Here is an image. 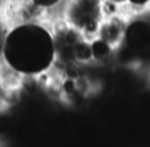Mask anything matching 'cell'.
<instances>
[{"mask_svg":"<svg viewBox=\"0 0 150 147\" xmlns=\"http://www.w3.org/2000/svg\"><path fill=\"white\" fill-rule=\"evenodd\" d=\"M106 15L104 0H66L61 11V21L86 37L93 38Z\"/></svg>","mask_w":150,"mask_h":147,"instance_id":"obj_2","label":"cell"},{"mask_svg":"<svg viewBox=\"0 0 150 147\" xmlns=\"http://www.w3.org/2000/svg\"><path fill=\"white\" fill-rule=\"evenodd\" d=\"M150 6V0H127L125 7L132 15H139Z\"/></svg>","mask_w":150,"mask_h":147,"instance_id":"obj_6","label":"cell"},{"mask_svg":"<svg viewBox=\"0 0 150 147\" xmlns=\"http://www.w3.org/2000/svg\"><path fill=\"white\" fill-rule=\"evenodd\" d=\"M57 62L52 25L45 20L11 24L3 43L0 64L25 80H44L52 76Z\"/></svg>","mask_w":150,"mask_h":147,"instance_id":"obj_1","label":"cell"},{"mask_svg":"<svg viewBox=\"0 0 150 147\" xmlns=\"http://www.w3.org/2000/svg\"><path fill=\"white\" fill-rule=\"evenodd\" d=\"M91 50H92L93 65L106 66L116 57V52L113 46L103 40L99 36L91 38Z\"/></svg>","mask_w":150,"mask_h":147,"instance_id":"obj_4","label":"cell"},{"mask_svg":"<svg viewBox=\"0 0 150 147\" xmlns=\"http://www.w3.org/2000/svg\"><path fill=\"white\" fill-rule=\"evenodd\" d=\"M127 19L129 18L123 13L107 15L96 36L108 42L115 50H118L123 43Z\"/></svg>","mask_w":150,"mask_h":147,"instance_id":"obj_3","label":"cell"},{"mask_svg":"<svg viewBox=\"0 0 150 147\" xmlns=\"http://www.w3.org/2000/svg\"><path fill=\"white\" fill-rule=\"evenodd\" d=\"M8 0H0V13H4Z\"/></svg>","mask_w":150,"mask_h":147,"instance_id":"obj_8","label":"cell"},{"mask_svg":"<svg viewBox=\"0 0 150 147\" xmlns=\"http://www.w3.org/2000/svg\"><path fill=\"white\" fill-rule=\"evenodd\" d=\"M35 9H37L43 17H47L54 13L61 15L66 0H27Z\"/></svg>","mask_w":150,"mask_h":147,"instance_id":"obj_5","label":"cell"},{"mask_svg":"<svg viewBox=\"0 0 150 147\" xmlns=\"http://www.w3.org/2000/svg\"><path fill=\"white\" fill-rule=\"evenodd\" d=\"M11 21L6 16H4V13H0V58H1L5 36H6L9 27H11Z\"/></svg>","mask_w":150,"mask_h":147,"instance_id":"obj_7","label":"cell"}]
</instances>
